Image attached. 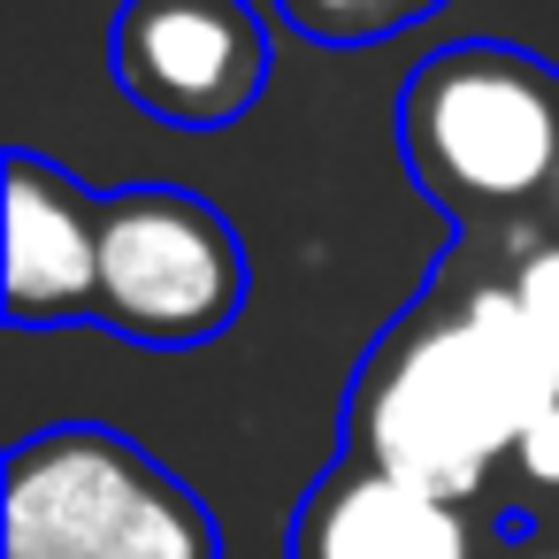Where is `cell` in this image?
<instances>
[{
    "mask_svg": "<svg viewBox=\"0 0 559 559\" xmlns=\"http://www.w3.org/2000/svg\"><path fill=\"white\" fill-rule=\"evenodd\" d=\"M544 406H559V360L513 284L444 292V276H429L421 299L360 353L337 452L467 506Z\"/></svg>",
    "mask_w": 559,
    "mask_h": 559,
    "instance_id": "6da1fadb",
    "label": "cell"
},
{
    "mask_svg": "<svg viewBox=\"0 0 559 559\" xmlns=\"http://www.w3.org/2000/svg\"><path fill=\"white\" fill-rule=\"evenodd\" d=\"M0 559H223L207 498L100 421H55L9 444Z\"/></svg>",
    "mask_w": 559,
    "mask_h": 559,
    "instance_id": "7a4b0ae2",
    "label": "cell"
},
{
    "mask_svg": "<svg viewBox=\"0 0 559 559\" xmlns=\"http://www.w3.org/2000/svg\"><path fill=\"white\" fill-rule=\"evenodd\" d=\"M399 154L444 215H498L559 185V78L513 39H452L399 85Z\"/></svg>",
    "mask_w": 559,
    "mask_h": 559,
    "instance_id": "3957f363",
    "label": "cell"
},
{
    "mask_svg": "<svg viewBox=\"0 0 559 559\" xmlns=\"http://www.w3.org/2000/svg\"><path fill=\"white\" fill-rule=\"evenodd\" d=\"M253 292V261L238 223L177 185H123L100 200V330L192 353L215 345Z\"/></svg>",
    "mask_w": 559,
    "mask_h": 559,
    "instance_id": "277c9868",
    "label": "cell"
},
{
    "mask_svg": "<svg viewBox=\"0 0 559 559\" xmlns=\"http://www.w3.org/2000/svg\"><path fill=\"white\" fill-rule=\"evenodd\" d=\"M276 70L253 0H123L108 16V78L162 131H230Z\"/></svg>",
    "mask_w": 559,
    "mask_h": 559,
    "instance_id": "5b68a950",
    "label": "cell"
},
{
    "mask_svg": "<svg viewBox=\"0 0 559 559\" xmlns=\"http://www.w3.org/2000/svg\"><path fill=\"white\" fill-rule=\"evenodd\" d=\"M9 330H62L100 314V200L47 154H9Z\"/></svg>",
    "mask_w": 559,
    "mask_h": 559,
    "instance_id": "8992f818",
    "label": "cell"
},
{
    "mask_svg": "<svg viewBox=\"0 0 559 559\" xmlns=\"http://www.w3.org/2000/svg\"><path fill=\"white\" fill-rule=\"evenodd\" d=\"M284 559H475V521L467 506L391 483L383 467L337 452L322 483H307Z\"/></svg>",
    "mask_w": 559,
    "mask_h": 559,
    "instance_id": "52a82bcc",
    "label": "cell"
},
{
    "mask_svg": "<svg viewBox=\"0 0 559 559\" xmlns=\"http://www.w3.org/2000/svg\"><path fill=\"white\" fill-rule=\"evenodd\" d=\"M269 9L314 47H376V39L429 24L444 0H269Z\"/></svg>",
    "mask_w": 559,
    "mask_h": 559,
    "instance_id": "ba28073f",
    "label": "cell"
},
{
    "mask_svg": "<svg viewBox=\"0 0 559 559\" xmlns=\"http://www.w3.org/2000/svg\"><path fill=\"white\" fill-rule=\"evenodd\" d=\"M513 299H521V314L536 322V337H544V353L559 360V238H544V246H528L521 261H513Z\"/></svg>",
    "mask_w": 559,
    "mask_h": 559,
    "instance_id": "9c48e42d",
    "label": "cell"
},
{
    "mask_svg": "<svg viewBox=\"0 0 559 559\" xmlns=\"http://www.w3.org/2000/svg\"><path fill=\"white\" fill-rule=\"evenodd\" d=\"M513 467H521V483H528V490H559V406H544V414L521 429Z\"/></svg>",
    "mask_w": 559,
    "mask_h": 559,
    "instance_id": "30bf717a",
    "label": "cell"
}]
</instances>
